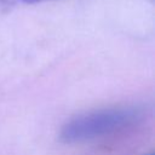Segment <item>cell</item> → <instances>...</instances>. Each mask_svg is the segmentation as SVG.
I'll list each match as a JSON object with an SVG mask.
<instances>
[{
    "label": "cell",
    "mask_w": 155,
    "mask_h": 155,
    "mask_svg": "<svg viewBox=\"0 0 155 155\" xmlns=\"http://www.w3.org/2000/svg\"><path fill=\"white\" fill-rule=\"evenodd\" d=\"M138 107H113L75 115L61 128L59 139L68 144L99 139L131 127L142 117Z\"/></svg>",
    "instance_id": "obj_1"
},
{
    "label": "cell",
    "mask_w": 155,
    "mask_h": 155,
    "mask_svg": "<svg viewBox=\"0 0 155 155\" xmlns=\"http://www.w3.org/2000/svg\"><path fill=\"white\" fill-rule=\"evenodd\" d=\"M0 1L4 4H7V5H29V4L50 1V0H0Z\"/></svg>",
    "instance_id": "obj_2"
}]
</instances>
